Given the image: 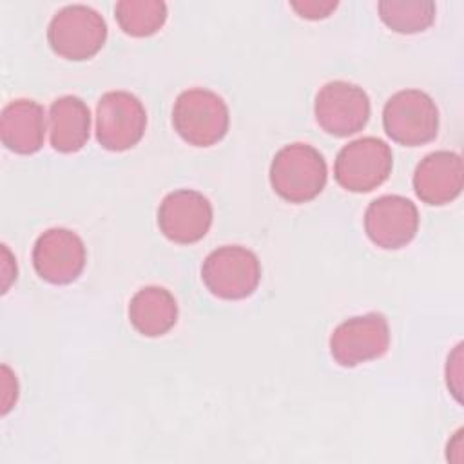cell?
<instances>
[{"instance_id":"obj_18","label":"cell","mask_w":464,"mask_h":464,"mask_svg":"<svg viewBox=\"0 0 464 464\" xmlns=\"http://www.w3.org/2000/svg\"><path fill=\"white\" fill-rule=\"evenodd\" d=\"M114 14L123 33L143 38L158 33L167 20V4L160 0H121Z\"/></svg>"},{"instance_id":"obj_5","label":"cell","mask_w":464,"mask_h":464,"mask_svg":"<svg viewBox=\"0 0 464 464\" xmlns=\"http://www.w3.org/2000/svg\"><path fill=\"white\" fill-rule=\"evenodd\" d=\"M382 127L399 145L417 147L430 143L439 132L437 105L419 89L399 91L382 109Z\"/></svg>"},{"instance_id":"obj_14","label":"cell","mask_w":464,"mask_h":464,"mask_svg":"<svg viewBox=\"0 0 464 464\" xmlns=\"http://www.w3.org/2000/svg\"><path fill=\"white\" fill-rule=\"evenodd\" d=\"M45 136V112L34 100H13L2 109L0 140L16 154L40 150Z\"/></svg>"},{"instance_id":"obj_15","label":"cell","mask_w":464,"mask_h":464,"mask_svg":"<svg viewBox=\"0 0 464 464\" xmlns=\"http://www.w3.org/2000/svg\"><path fill=\"white\" fill-rule=\"evenodd\" d=\"M91 134V112L78 96H62L49 109V140L54 150L71 154L83 149Z\"/></svg>"},{"instance_id":"obj_1","label":"cell","mask_w":464,"mask_h":464,"mask_svg":"<svg viewBox=\"0 0 464 464\" xmlns=\"http://www.w3.org/2000/svg\"><path fill=\"white\" fill-rule=\"evenodd\" d=\"M326 161L308 143H290L279 149L270 163V185L288 203H306L326 185Z\"/></svg>"},{"instance_id":"obj_13","label":"cell","mask_w":464,"mask_h":464,"mask_svg":"<svg viewBox=\"0 0 464 464\" xmlns=\"http://www.w3.org/2000/svg\"><path fill=\"white\" fill-rule=\"evenodd\" d=\"M464 169L457 152L428 154L413 172V190L428 205H446L462 192Z\"/></svg>"},{"instance_id":"obj_4","label":"cell","mask_w":464,"mask_h":464,"mask_svg":"<svg viewBox=\"0 0 464 464\" xmlns=\"http://www.w3.org/2000/svg\"><path fill=\"white\" fill-rule=\"evenodd\" d=\"M201 279L216 297L237 301L256 292L261 281V265L252 250L241 245H225L207 256Z\"/></svg>"},{"instance_id":"obj_19","label":"cell","mask_w":464,"mask_h":464,"mask_svg":"<svg viewBox=\"0 0 464 464\" xmlns=\"http://www.w3.org/2000/svg\"><path fill=\"white\" fill-rule=\"evenodd\" d=\"M446 382H448L450 392L455 395V399L460 401V395H462V343H459L453 348V352L448 355Z\"/></svg>"},{"instance_id":"obj_20","label":"cell","mask_w":464,"mask_h":464,"mask_svg":"<svg viewBox=\"0 0 464 464\" xmlns=\"http://www.w3.org/2000/svg\"><path fill=\"white\" fill-rule=\"evenodd\" d=\"M290 5L294 11L299 13V16L308 20H319V18H326L337 7V2L306 0V2H292Z\"/></svg>"},{"instance_id":"obj_7","label":"cell","mask_w":464,"mask_h":464,"mask_svg":"<svg viewBox=\"0 0 464 464\" xmlns=\"http://www.w3.org/2000/svg\"><path fill=\"white\" fill-rule=\"evenodd\" d=\"M147 112L140 98L127 91L105 92L96 107V140L112 152L132 149L145 132Z\"/></svg>"},{"instance_id":"obj_3","label":"cell","mask_w":464,"mask_h":464,"mask_svg":"<svg viewBox=\"0 0 464 464\" xmlns=\"http://www.w3.org/2000/svg\"><path fill=\"white\" fill-rule=\"evenodd\" d=\"M107 24L103 16L89 5L72 4L60 9L47 29L51 49L65 60H89L105 44Z\"/></svg>"},{"instance_id":"obj_6","label":"cell","mask_w":464,"mask_h":464,"mask_svg":"<svg viewBox=\"0 0 464 464\" xmlns=\"http://www.w3.org/2000/svg\"><path fill=\"white\" fill-rule=\"evenodd\" d=\"M392 167V149L379 138L364 136L339 150L334 163V176L344 190L370 192L388 179Z\"/></svg>"},{"instance_id":"obj_21","label":"cell","mask_w":464,"mask_h":464,"mask_svg":"<svg viewBox=\"0 0 464 464\" xmlns=\"http://www.w3.org/2000/svg\"><path fill=\"white\" fill-rule=\"evenodd\" d=\"M18 397V382L16 375L9 370L7 364L2 366V413L5 415Z\"/></svg>"},{"instance_id":"obj_10","label":"cell","mask_w":464,"mask_h":464,"mask_svg":"<svg viewBox=\"0 0 464 464\" xmlns=\"http://www.w3.org/2000/svg\"><path fill=\"white\" fill-rule=\"evenodd\" d=\"M85 245L69 228H49L34 243L33 265L36 274L51 285L72 283L85 266Z\"/></svg>"},{"instance_id":"obj_2","label":"cell","mask_w":464,"mask_h":464,"mask_svg":"<svg viewBox=\"0 0 464 464\" xmlns=\"http://www.w3.org/2000/svg\"><path fill=\"white\" fill-rule=\"evenodd\" d=\"M228 123V107L214 91L201 87L188 89L174 102L172 125L188 145H216L225 138Z\"/></svg>"},{"instance_id":"obj_8","label":"cell","mask_w":464,"mask_h":464,"mask_svg":"<svg viewBox=\"0 0 464 464\" xmlns=\"http://www.w3.org/2000/svg\"><path fill=\"white\" fill-rule=\"evenodd\" d=\"M390 348V326L382 314L370 312L343 321L330 335V353L341 366L352 368L382 357Z\"/></svg>"},{"instance_id":"obj_12","label":"cell","mask_w":464,"mask_h":464,"mask_svg":"<svg viewBox=\"0 0 464 464\" xmlns=\"http://www.w3.org/2000/svg\"><path fill=\"white\" fill-rule=\"evenodd\" d=\"M364 230L370 241L381 248H402L419 230V210L404 196H381L364 212Z\"/></svg>"},{"instance_id":"obj_16","label":"cell","mask_w":464,"mask_h":464,"mask_svg":"<svg viewBox=\"0 0 464 464\" xmlns=\"http://www.w3.org/2000/svg\"><path fill=\"white\" fill-rule=\"evenodd\" d=\"M129 321L145 337L165 335L178 321L174 295L163 286H143L129 303Z\"/></svg>"},{"instance_id":"obj_17","label":"cell","mask_w":464,"mask_h":464,"mask_svg":"<svg viewBox=\"0 0 464 464\" xmlns=\"http://www.w3.org/2000/svg\"><path fill=\"white\" fill-rule=\"evenodd\" d=\"M377 9L381 20L401 34L426 31L435 20V4L428 0H382Z\"/></svg>"},{"instance_id":"obj_11","label":"cell","mask_w":464,"mask_h":464,"mask_svg":"<svg viewBox=\"0 0 464 464\" xmlns=\"http://www.w3.org/2000/svg\"><path fill=\"white\" fill-rule=\"evenodd\" d=\"M212 225V205L198 190L179 188L167 194L158 208V227L163 236L179 245L203 239Z\"/></svg>"},{"instance_id":"obj_9","label":"cell","mask_w":464,"mask_h":464,"mask_svg":"<svg viewBox=\"0 0 464 464\" xmlns=\"http://www.w3.org/2000/svg\"><path fill=\"white\" fill-rule=\"evenodd\" d=\"M314 114L317 125L337 138L359 132L370 120V98L355 83L335 80L315 94Z\"/></svg>"}]
</instances>
